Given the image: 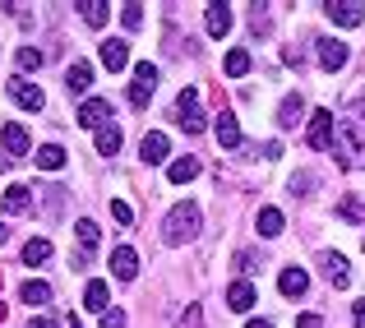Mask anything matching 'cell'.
<instances>
[{"label": "cell", "mask_w": 365, "mask_h": 328, "mask_svg": "<svg viewBox=\"0 0 365 328\" xmlns=\"http://www.w3.org/2000/svg\"><path fill=\"white\" fill-rule=\"evenodd\" d=\"M9 98H14V107H24V111H42L46 107V93L37 88L33 79H9Z\"/></svg>", "instance_id": "277c9868"}, {"label": "cell", "mask_w": 365, "mask_h": 328, "mask_svg": "<svg viewBox=\"0 0 365 328\" xmlns=\"http://www.w3.org/2000/svg\"><path fill=\"white\" fill-rule=\"evenodd\" d=\"M333 130H338V116H333V111H314V116H310V143H314V148L329 153Z\"/></svg>", "instance_id": "52a82bcc"}, {"label": "cell", "mask_w": 365, "mask_h": 328, "mask_svg": "<svg viewBox=\"0 0 365 328\" xmlns=\"http://www.w3.org/2000/svg\"><path fill=\"white\" fill-rule=\"evenodd\" d=\"M33 158H37V167H42V171H61V167H65V148H56V143L37 148Z\"/></svg>", "instance_id": "4316f807"}, {"label": "cell", "mask_w": 365, "mask_h": 328, "mask_svg": "<svg viewBox=\"0 0 365 328\" xmlns=\"http://www.w3.org/2000/svg\"><path fill=\"white\" fill-rule=\"evenodd\" d=\"M319 268H324V277H329L333 287H347L351 282V264H347V255H338V250H333V255H324Z\"/></svg>", "instance_id": "9c48e42d"}, {"label": "cell", "mask_w": 365, "mask_h": 328, "mask_svg": "<svg viewBox=\"0 0 365 328\" xmlns=\"http://www.w3.org/2000/svg\"><path fill=\"white\" fill-rule=\"evenodd\" d=\"M98 153H107V158L120 153V130H116V125H102V130H98Z\"/></svg>", "instance_id": "f546056e"}, {"label": "cell", "mask_w": 365, "mask_h": 328, "mask_svg": "<svg viewBox=\"0 0 365 328\" xmlns=\"http://www.w3.org/2000/svg\"><path fill=\"white\" fill-rule=\"evenodd\" d=\"M195 176H199V158H190V153L176 158V162H167V180L171 185H185V180H195Z\"/></svg>", "instance_id": "e0dca14e"}, {"label": "cell", "mask_w": 365, "mask_h": 328, "mask_svg": "<svg viewBox=\"0 0 365 328\" xmlns=\"http://www.w3.org/2000/svg\"><path fill=\"white\" fill-rule=\"evenodd\" d=\"M217 143H222V148H241V121H236L232 111L217 116Z\"/></svg>", "instance_id": "d6986e66"}, {"label": "cell", "mask_w": 365, "mask_h": 328, "mask_svg": "<svg viewBox=\"0 0 365 328\" xmlns=\"http://www.w3.org/2000/svg\"><path fill=\"white\" fill-rule=\"evenodd\" d=\"M111 217H116L120 227H130V222H134V213H130V204H125V199H111Z\"/></svg>", "instance_id": "d6a6232c"}, {"label": "cell", "mask_w": 365, "mask_h": 328, "mask_svg": "<svg viewBox=\"0 0 365 328\" xmlns=\"http://www.w3.org/2000/svg\"><path fill=\"white\" fill-rule=\"evenodd\" d=\"M199 222H204V213H199V204H176L167 213V227H162V240L167 245H185V240H195L199 236Z\"/></svg>", "instance_id": "6da1fadb"}, {"label": "cell", "mask_w": 365, "mask_h": 328, "mask_svg": "<svg viewBox=\"0 0 365 328\" xmlns=\"http://www.w3.org/2000/svg\"><path fill=\"white\" fill-rule=\"evenodd\" d=\"M0 139H5V158L14 162V158H28V153H33V139H28V130L19 121H9L5 130H0Z\"/></svg>", "instance_id": "8992f818"}, {"label": "cell", "mask_w": 365, "mask_h": 328, "mask_svg": "<svg viewBox=\"0 0 365 328\" xmlns=\"http://www.w3.org/2000/svg\"><path fill=\"white\" fill-rule=\"evenodd\" d=\"M282 213L277 208H259V236H282Z\"/></svg>", "instance_id": "83f0119b"}, {"label": "cell", "mask_w": 365, "mask_h": 328, "mask_svg": "<svg viewBox=\"0 0 365 328\" xmlns=\"http://www.w3.org/2000/svg\"><path fill=\"white\" fill-rule=\"evenodd\" d=\"M74 231H79V245H83V255H93V250H98V240H102L98 222H93V217H79V222H74Z\"/></svg>", "instance_id": "cb8c5ba5"}, {"label": "cell", "mask_w": 365, "mask_h": 328, "mask_svg": "<svg viewBox=\"0 0 365 328\" xmlns=\"http://www.w3.org/2000/svg\"><path fill=\"white\" fill-rule=\"evenodd\" d=\"M46 259H51V240H46V236H33V240L24 245V264L37 268V264H46Z\"/></svg>", "instance_id": "603a6c76"}, {"label": "cell", "mask_w": 365, "mask_h": 328, "mask_svg": "<svg viewBox=\"0 0 365 328\" xmlns=\"http://www.w3.org/2000/svg\"><path fill=\"white\" fill-rule=\"evenodd\" d=\"M102 65H107L111 74L125 70V65H130V42H125V37H107V42H102Z\"/></svg>", "instance_id": "30bf717a"}, {"label": "cell", "mask_w": 365, "mask_h": 328, "mask_svg": "<svg viewBox=\"0 0 365 328\" xmlns=\"http://www.w3.org/2000/svg\"><path fill=\"white\" fill-rule=\"evenodd\" d=\"M120 24H125V28H139V24H143V9H139V5H125V9H120Z\"/></svg>", "instance_id": "836d02e7"}, {"label": "cell", "mask_w": 365, "mask_h": 328, "mask_svg": "<svg viewBox=\"0 0 365 328\" xmlns=\"http://www.w3.org/2000/svg\"><path fill=\"white\" fill-rule=\"evenodd\" d=\"M245 328H273V324H268V319H250Z\"/></svg>", "instance_id": "ab89813d"}, {"label": "cell", "mask_w": 365, "mask_h": 328, "mask_svg": "<svg viewBox=\"0 0 365 328\" xmlns=\"http://www.w3.org/2000/svg\"><path fill=\"white\" fill-rule=\"evenodd\" d=\"M158 93V65H134V79H130V102L134 107H148V98Z\"/></svg>", "instance_id": "3957f363"}, {"label": "cell", "mask_w": 365, "mask_h": 328, "mask_svg": "<svg viewBox=\"0 0 365 328\" xmlns=\"http://www.w3.org/2000/svg\"><path fill=\"white\" fill-rule=\"evenodd\" d=\"M301 116H305V102H301V93H292V98L277 107V125H282V130H296V121H301Z\"/></svg>", "instance_id": "44dd1931"}, {"label": "cell", "mask_w": 365, "mask_h": 328, "mask_svg": "<svg viewBox=\"0 0 365 328\" xmlns=\"http://www.w3.org/2000/svg\"><path fill=\"white\" fill-rule=\"evenodd\" d=\"M255 301H259V296H255V287H250L245 277H241V282H232V287H227V305H232L236 314H245Z\"/></svg>", "instance_id": "ac0fdd59"}, {"label": "cell", "mask_w": 365, "mask_h": 328, "mask_svg": "<svg viewBox=\"0 0 365 328\" xmlns=\"http://www.w3.org/2000/svg\"><path fill=\"white\" fill-rule=\"evenodd\" d=\"M83 305H88V310H98V314H107L111 310V287L102 282V277H93L88 292H83Z\"/></svg>", "instance_id": "2e32d148"}, {"label": "cell", "mask_w": 365, "mask_h": 328, "mask_svg": "<svg viewBox=\"0 0 365 328\" xmlns=\"http://www.w3.org/2000/svg\"><path fill=\"white\" fill-rule=\"evenodd\" d=\"M204 28H208V37H227L232 33V9L227 5H208L204 9Z\"/></svg>", "instance_id": "5bb4252c"}, {"label": "cell", "mask_w": 365, "mask_h": 328, "mask_svg": "<svg viewBox=\"0 0 365 328\" xmlns=\"http://www.w3.org/2000/svg\"><path fill=\"white\" fill-rule=\"evenodd\" d=\"M167 153H171V139H167L162 130H148V134H143V143H139V158L148 162V167L167 162Z\"/></svg>", "instance_id": "ba28073f"}, {"label": "cell", "mask_w": 365, "mask_h": 328, "mask_svg": "<svg viewBox=\"0 0 365 328\" xmlns=\"http://www.w3.org/2000/svg\"><path fill=\"white\" fill-rule=\"evenodd\" d=\"M33 208V190L28 185H9L5 190V213H28Z\"/></svg>", "instance_id": "7402d4cb"}, {"label": "cell", "mask_w": 365, "mask_h": 328, "mask_svg": "<svg viewBox=\"0 0 365 328\" xmlns=\"http://www.w3.org/2000/svg\"><path fill=\"white\" fill-rule=\"evenodd\" d=\"M5 314H9V310H5V305H0V324H5Z\"/></svg>", "instance_id": "b9f144b4"}, {"label": "cell", "mask_w": 365, "mask_h": 328, "mask_svg": "<svg viewBox=\"0 0 365 328\" xmlns=\"http://www.w3.org/2000/svg\"><path fill=\"white\" fill-rule=\"evenodd\" d=\"M88 83H93V65L88 61H74L70 70H65V88L70 93H88Z\"/></svg>", "instance_id": "ffe728a7"}, {"label": "cell", "mask_w": 365, "mask_h": 328, "mask_svg": "<svg viewBox=\"0 0 365 328\" xmlns=\"http://www.w3.org/2000/svg\"><path fill=\"white\" fill-rule=\"evenodd\" d=\"M351 125H356V134H361V143H365V93L356 98V107H351V116H347Z\"/></svg>", "instance_id": "1f68e13d"}, {"label": "cell", "mask_w": 365, "mask_h": 328, "mask_svg": "<svg viewBox=\"0 0 365 328\" xmlns=\"http://www.w3.org/2000/svg\"><path fill=\"white\" fill-rule=\"evenodd\" d=\"M28 328H61V324H56V319H51V314H37V319H33V324H28Z\"/></svg>", "instance_id": "f35d334b"}, {"label": "cell", "mask_w": 365, "mask_h": 328, "mask_svg": "<svg viewBox=\"0 0 365 328\" xmlns=\"http://www.w3.org/2000/svg\"><path fill=\"white\" fill-rule=\"evenodd\" d=\"M324 14H329L338 28H356V24H365V5H361V0H329V5H324Z\"/></svg>", "instance_id": "5b68a950"}, {"label": "cell", "mask_w": 365, "mask_h": 328, "mask_svg": "<svg viewBox=\"0 0 365 328\" xmlns=\"http://www.w3.org/2000/svg\"><path fill=\"white\" fill-rule=\"evenodd\" d=\"M319 65L324 70H342V65H347V42H338V37H324L319 42Z\"/></svg>", "instance_id": "7c38bea8"}, {"label": "cell", "mask_w": 365, "mask_h": 328, "mask_svg": "<svg viewBox=\"0 0 365 328\" xmlns=\"http://www.w3.org/2000/svg\"><path fill=\"white\" fill-rule=\"evenodd\" d=\"M111 273L120 277V282H130L134 273H139V255H134L130 245H120V250H111Z\"/></svg>", "instance_id": "9a60e30c"}, {"label": "cell", "mask_w": 365, "mask_h": 328, "mask_svg": "<svg viewBox=\"0 0 365 328\" xmlns=\"http://www.w3.org/2000/svg\"><path fill=\"white\" fill-rule=\"evenodd\" d=\"M351 324H356V328H365V301H356V305H351Z\"/></svg>", "instance_id": "74e56055"}, {"label": "cell", "mask_w": 365, "mask_h": 328, "mask_svg": "<svg viewBox=\"0 0 365 328\" xmlns=\"http://www.w3.org/2000/svg\"><path fill=\"white\" fill-rule=\"evenodd\" d=\"M107 19H111V5H107V0H83V24H88V28H102Z\"/></svg>", "instance_id": "484cf974"}, {"label": "cell", "mask_w": 365, "mask_h": 328, "mask_svg": "<svg viewBox=\"0 0 365 328\" xmlns=\"http://www.w3.org/2000/svg\"><path fill=\"white\" fill-rule=\"evenodd\" d=\"M296 328H324V319H319V314H301V319H296Z\"/></svg>", "instance_id": "8d00e7d4"}, {"label": "cell", "mask_w": 365, "mask_h": 328, "mask_svg": "<svg viewBox=\"0 0 365 328\" xmlns=\"http://www.w3.org/2000/svg\"><path fill=\"white\" fill-rule=\"evenodd\" d=\"M70 328H79V319H70Z\"/></svg>", "instance_id": "7bdbcfd3"}, {"label": "cell", "mask_w": 365, "mask_h": 328, "mask_svg": "<svg viewBox=\"0 0 365 328\" xmlns=\"http://www.w3.org/2000/svg\"><path fill=\"white\" fill-rule=\"evenodd\" d=\"M305 287H310V273H305V268H282V273H277V292L282 296H305Z\"/></svg>", "instance_id": "4fadbf2b"}, {"label": "cell", "mask_w": 365, "mask_h": 328, "mask_svg": "<svg viewBox=\"0 0 365 328\" xmlns=\"http://www.w3.org/2000/svg\"><path fill=\"white\" fill-rule=\"evenodd\" d=\"M5 240H9V227H5V222H0V245H5Z\"/></svg>", "instance_id": "60d3db41"}, {"label": "cell", "mask_w": 365, "mask_h": 328, "mask_svg": "<svg viewBox=\"0 0 365 328\" xmlns=\"http://www.w3.org/2000/svg\"><path fill=\"white\" fill-rule=\"evenodd\" d=\"M19 296H24V301L37 310V305H46V301H51V287H46V282H37V277H28V282L19 287Z\"/></svg>", "instance_id": "d4e9b609"}, {"label": "cell", "mask_w": 365, "mask_h": 328, "mask_svg": "<svg viewBox=\"0 0 365 328\" xmlns=\"http://www.w3.org/2000/svg\"><path fill=\"white\" fill-rule=\"evenodd\" d=\"M259 264H264V259H255L250 250H241V255H236V268H241V273H255Z\"/></svg>", "instance_id": "e575fe53"}, {"label": "cell", "mask_w": 365, "mask_h": 328, "mask_svg": "<svg viewBox=\"0 0 365 328\" xmlns=\"http://www.w3.org/2000/svg\"><path fill=\"white\" fill-rule=\"evenodd\" d=\"M42 65H46L42 46H19V70H42Z\"/></svg>", "instance_id": "4dcf8cb0"}, {"label": "cell", "mask_w": 365, "mask_h": 328, "mask_svg": "<svg viewBox=\"0 0 365 328\" xmlns=\"http://www.w3.org/2000/svg\"><path fill=\"white\" fill-rule=\"evenodd\" d=\"M176 125H185V134H204V116H199V88H180V98H176Z\"/></svg>", "instance_id": "7a4b0ae2"}, {"label": "cell", "mask_w": 365, "mask_h": 328, "mask_svg": "<svg viewBox=\"0 0 365 328\" xmlns=\"http://www.w3.org/2000/svg\"><path fill=\"white\" fill-rule=\"evenodd\" d=\"M227 74H232V79L250 74V51H245V46H232V51H227Z\"/></svg>", "instance_id": "f1b7e54d"}, {"label": "cell", "mask_w": 365, "mask_h": 328, "mask_svg": "<svg viewBox=\"0 0 365 328\" xmlns=\"http://www.w3.org/2000/svg\"><path fill=\"white\" fill-rule=\"evenodd\" d=\"M107 116H111V102L88 98V102L79 107V125H83V130H102V125H107Z\"/></svg>", "instance_id": "8fae6325"}, {"label": "cell", "mask_w": 365, "mask_h": 328, "mask_svg": "<svg viewBox=\"0 0 365 328\" xmlns=\"http://www.w3.org/2000/svg\"><path fill=\"white\" fill-rule=\"evenodd\" d=\"M102 328H125V310H107L102 314Z\"/></svg>", "instance_id": "d590c367"}]
</instances>
